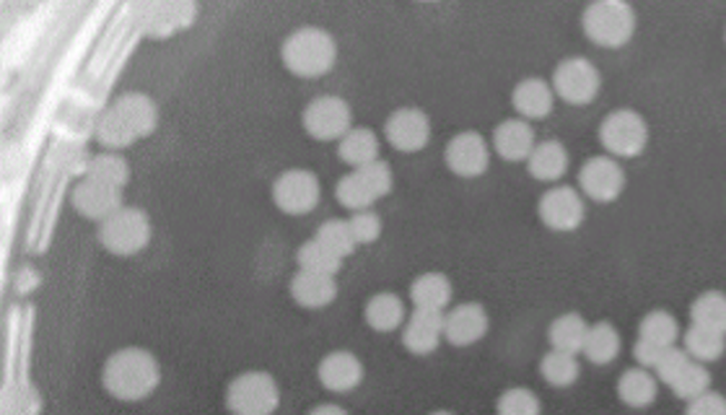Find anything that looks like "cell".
<instances>
[{
  "instance_id": "obj_1",
  "label": "cell",
  "mask_w": 726,
  "mask_h": 415,
  "mask_svg": "<svg viewBox=\"0 0 726 415\" xmlns=\"http://www.w3.org/2000/svg\"><path fill=\"white\" fill-rule=\"evenodd\" d=\"M159 125V107L151 97L130 91L117 97L97 122V140L109 148H128L148 138Z\"/></svg>"
},
{
  "instance_id": "obj_2",
  "label": "cell",
  "mask_w": 726,
  "mask_h": 415,
  "mask_svg": "<svg viewBox=\"0 0 726 415\" xmlns=\"http://www.w3.org/2000/svg\"><path fill=\"white\" fill-rule=\"evenodd\" d=\"M161 382V366L146 348H120L107 358L101 385L115 401L138 403L153 395Z\"/></svg>"
},
{
  "instance_id": "obj_3",
  "label": "cell",
  "mask_w": 726,
  "mask_h": 415,
  "mask_svg": "<svg viewBox=\"0 0 726 415\" xmlns=\"http://www.w3.org/2000/svg\"><path fill=\"white\" fill-rule=\"evenodd\" d=\"M280 60L294 76L319 78L332 70L335 60H338V45L325 29L304 27L286 37L284 47H280Z\"/></svg>"
},
{
  "instance_id": "obj_4",
  "label": "cell",
  "mask_w": 726,
  "mask_h": 415,
  "mask_svg": "<svg viewBox=\"0 0 726 415\" xmlns=\"http://www.w3.org/2000/svg\"><path fill=\"white\" fill-rule=\"evenodd\" d=\"M581 27L597 47L618 50L636 34V11L623 0H597L584 11Z\"/></svg>"
},
{
  "instance_id": "obj_5",
  "label": "cell",
  "mask_w": 726,
  "mask_h": 415,
  "mask_svg": "<svg viewBox=\"0 0 726 415\" xmlns=\"http://www.w3.org/2000/svg\"><path fill=\"white\" fill-rule=\"evenodd\" d=\"M97 239L109 255L132 257L138 255L140 249H146L148 241H151V221H148L143 210L122 206L117 214L109 216L107 221L99 224Z\"/></svg>"
},
{
  "instance_id": "obj_6",
  "label": "cell",
  "mask_w": 726,
  "mask_h": 415,
  "mask_svg": "<svg viewBox=\"0 0 726 415\" xmlns=\"http://www.w3.org/2000/svg\"><path fill=\"white\" fill-rule=\"evenodd\" d=\"M280 405L276 379L265 372H245L226 389V408L231 415H272Z\"/></svg>"
},
{
  "instance_id": "obj_7",
  "label": "cell",
  "mask_w": 726,
  "mask_h": 415,
  "mask_svg": "<svg viewBox=\"0 0 726 415\" xmlns=\"http://www.w3.org/2000/svg\"><path fill=\"white\" fill-rule=\"evenodd\" d=\"M599 140L613 159H634L649 144V125L636 109H615L605 117Z\"/></svg>"
},
{
  "instance_id": "obj_8",
  "label": "cell",
  "mask_w": 726,
  "mask_h": 415,
  "mask_svg": "<svg viewBox=\"0 0 726 415\" xmlns=\"http://www.w3.org/2000/svg\"><path fill=\"white\" fill-rule=\"evenodd\" d=\"M553 91L566 105L571 107H587L597 99L599 89H603V76L591 66L587 58H566L560 66L553 70Z\"/></svg>"
},
{
  "instance_id": "obj_9",
  "label": "cell",
  "mask_w": 726,
  "mask_h": 415,
  "mask_svg": "<svg viewBox=\"0 0 726 415\" xmlns=\"http://www.w3.org/2000/svg\"><path fill=\"white\" fill-rule=\"evenodd\" d=\"M304 130L309 132L315 140H338L350 130V122H354V115H350V107L346 99L340 97H317L311 99L307 109L301 115Z\"/></svg>"
},
{
  "instance_id": "obj_10",
  "label": "cell",
  "mask_w": 726,
  "mask_h": 415,
  "mask_svg": "<svg viewBox=\"0 0 726 415\" xmlns=\"http://www.w3.org/2000/svg\"><path fill=\"white\" fill-rule=\"evenodd\" d=\"M319 179L307 169H288L272 182V202L288 216H304L317 208Z\"/></svg>"
},
{
  "instance_id": "obj_11",
  "label": "cell",
  "mask_w": 726,
  "mask_h": 415,
  "mask_svg": "<svg viewBox=\"0 0 726 415\" xmlns=\"http://www.w3.org/2000/svg\"><path fill=\"white\" fill-rule=\"evenodd\" d=\"M579 185L595 202H613L626 190V171L613 156H591L579 171Z\"/></svg>"
},
{
  "instance_id": "obj_12",
  "label": "cell",
  "mask_w": 726,
  "mask_h": 415,
  "mask_svg": "<svg viewBox=\"0 0 726 415\" xmlns=\"http://www.w3.org/2000/svg\"><path fill=\"white\" fill-rule=\"evenodd\" d=\"M385 136L395 151L400 154L424 151L428 140H431V120H428L424 109L402 107L387 117Z\"/></svg>"
},
{
  "instance_id": "obj_13",
  "label": "cell",
  "mask_w": 726,
  "mask_h": 415,
  "mask_svg": "<svg viewBox=\"0 0 726 415\" xmlns=\"http://www.w3.org/2000/svg\"><path fill=\"white\" fill-rule=\"evenodd\" d=\"M444 161H447L449 171H455L457 177L475 179L488 171L490 148L480 132L465 130L449 140L447 151H444Z\"/></svg>"
},
{
  "instance_id": "obj_14",
  "label": "cell",
  "mask_w": 726,
  "mask_h": 415,
  "mask_svg": "<svg viewBox=\"0 0 726 415\" xmlns=\"http://www.w3.org/2000/svg\"><path fill=\"white\" fill-rule=\"evenodd\" d=\"M537 214H540L543 224L548 226L550 231H576L584 224V200L581 195L574 190V187H550L548 192L540 198V206H537Z\"/></svg>"
},
{
  "instance_id": "obj_15",
  "label": "cell",
  "mask_w": 726,
  "mask_h": 415,
  "mask_svg": "<svg viewBox=\"0 0 726 415\" xmlns=\"http://www.w3.org/2000/svg\"><path fill=\"white\" fill-rule=\"evenodd\" d=\"M70 202H73V208L83 218H91V221L101 224L122 208V190L83 177L81 182L76 185L73 195H70Z\"/></svg>"
},
{
  "instance_id": "obj_16",
  "label": "cell",
  "mask_w": 726,
  "mask_h": 415,
  "mask_svg": "<svg viewBox=\"0 0 726 415\" xmlns=\"http://www.w3.org/2000/svg\"><path fill=\"white\" fill-rule=\"evenodd\" d=\"M488 333V315L480 304H459L444 315V338L451 346L467 348L473 343L486 338Z\"/></svg>"
},
{
  "instance_id": "obj_17",
  "label": "cell",
  "mask_w": 726,
  "mask_h": 415,
  "mask_svg": "<svg viewBox=\"0 0 726 415\" xmlns=\"http://www.w3.org/2000/svg\"><path fill=\"white\" fill-rule=\"evenodd\" d=\"M444 338V312L416 309L412 317L405 323L402 346L416 356H428L439 348Z\"/></svg>"
},
{
  "instance_id": "obj_18",
  "label": "cell",
  "mask_w": 726,
  "mask_h": 415,
  "mask_svg": "<svg viewBox=\"0 0 726 415\" xmlns=\"http://www.w3.org/2000/svg\"><path fill=\"white\" fill-rule=\"evenodd\" d=\"M317 377L330 393H350V389L361 385L364 364L358 362V356L348 354V350H332V354H327L319 362Z\"/></svg>"
},
{
  "instance_id": "obj_19",
  "label": "cell",
  "mask_w": 726,
  "mask_h": 415,
  "mask_svg": "<svg viewBox=\"0 0 726 415\" xmlns=\"http://www.w3.org/2000/svg\"><path fill=\"white\" fill-rule=\"evenodd\" d=\"M511 105L517 109L521 120H543L553 112V105H556V91L548 81L543 78H525L514 86L511 91Z\"/></svg>"
},
{
  "instance_id": "obj_20",
  "label": "cell",
  "mask_w": 726,
  "mask_h": 415,
  "mask_svg": "<svg viewBox=\"0 0 726 415\" xmlns=\"http://www.w3.org/2000/svg\"><path fill=\"white\" fill-rule=\"evenodd\" d=\"M535 146L537 140L533 125L521 120V117L504 120L494 132V148L504 161H527Z\"/></svg>"
},
{
  "instance_id": "obj_21",
  "label": "cell",
  "mask_w": 726,
  "mask_h": 415,
  "mask_svg": "<svg viewBox=\"0 0 726 415\" xmlns=\"http://www.w3.org/2000/svg\"><path fill=\"white\" fill-rule=\"evenodd\" d=\"M291 296L304 309H322L327 304L335 302V296H338V284H335V276L299 270L291 280Z\"/></svg>"
},
{
  "instance_id": "obj_22",
  "label": "cell",
  "mask_w": 726,
  "mask_h": 415,
  "mask_svg": "<svg viewBox=\"0 0 726 415\" xmlns=\"http://www.w3.org/2000/svg\"><path fill=\"white\" fill-rule=\"evenodd\" d=\"M529 175L540 182H556L568 169V151L560 140H540L527 159Z\"/></svg>"
},
{
  "instance_id": "obj_23",
  "label": "cell",
  "mask_w": 726,
  "mask_h": 415,
  "mask_svg": "<svg viewBox=\"0 0 726 415\" xmlns=\"http://www.w3.org/2000/svg\"><path fill=\"white\" fill-rule=\"evenodd\" d=\"M410 299L416 304V309L444 312L451 302V280L444 273H424V276L412 280Z\"/></svg>"
},
{
  "instance_id": "obj_24",
  "label": "cell",
  "mask_w": 726,
  "mask_h": 415,
  "mask_svg": "<svg viewBox=\"0 0 726 415\" xmlns=\"http://www.w3.org/2000/svg\"><path fill=\"white\" fill-rule=\"evenodd\" d=\"M618 397L628 408H649L657 401V377L649 369H628L618 379Z\"/></svg>"
},
{
  "instance_id": "obj_25",
  "label": "cell",
  "mask_w": 726,
  "mask_h": 415,
  "mask_svg": "<svg viewBox=\"0 0 726 415\" xmlns=\"http://www.w3.org/2000/svg\"><path fill=\"white\" fill-rule=\"evenodd\" d=\"M338 156L350 167L361 169L366 164L377 161L379 140L369 128H350L338 144Z\"/></svg>"
},
{
  "instance_id": "obj_26",
  "label": "cell",
  "mask_w": 726,
  "mask_h": 415,
  "mask_svg": "<svg viewBox=\"0 0 726 415\" xmlns=\"http://www.w3.org/2000/svg\"><path fill=\"white\" fill-rule=\"evenodd\" d=\"M366 325L377 333H392L397 327L402 325L405 319V307L400 302V296L395 294H377L366 302L364 309Z\"/></svg>"
},
{
  "instance_id": "obj_27",
  "label": "cell",
  "mask_w": 726,
  "mask_h": 415,
  "mask_svg": "<svg viewBox=\"0 0 726 415\" xmlns=\"http://www.w3.org/2000/svg\"><path fill=\"white\" fill-rule=\"evenodd\" d=\"M587 333L589 325L584 323L579 315H564L558 319H553L548 338L553 350H560V354H581L584 343H587Z\"/></svg>"
},
{
  "instance_id": "obj_28",
  "label": "cell",
  "mask_w": 726,
  "mask_h": 415,
  "mask_svg": "<svg viewBox=\"0 0 726 415\" xmlns=\"http://www.w3.org/2000/svg\"><path fill=\"white\" fill-rule=\"evenodd\" d=\"M581 354L597 366L613 364L620 354V335H618V330H615L610 323L589 325L587 343H584Z\"/></svg>"
},
{
  "instance_id": "obj_29",
  "label": "cell",
  "mask_w": 726,
  "mask_h": 415,
  "mask_svg": "<svg viewBox=\"0 0 726 415\" xmlns=\"http://www.w3.org/2000/svg\"><path fill=\"white\" fill-rule=\"evenodd\" d=\"M685 350H688V356L693 358V362L714 364L724 356L726 335L706 330V327H700V325H690L688 330H685Z\"/></svg>"
},
{
  "instance_id": "obj_30",
  "label": "cell",
  "mask_w": 726,
  "mask_h": 415,
  "mask_svg": "<svg viewBox=\"0 0 726 415\" xmlns=\"http://www.w3.org/2000/svg\"><path fill=\"white\" fill-rule=\"evenodd\" d=\"M638 338L657 343L662 348H673L677 346V338H680V325H677V319L669 312L654 309L638 325Z\"/></svg>"
},
{
  "instance_id": "obj_31",
  "label": "cell",
  "mask_w": 726,
  "mask_h": 415,
  "mask_svg": "<svg viewBox=\"0 0 726 415\" xmlns=\"http://www.w3.org/2000/svg\"><path fill=\"white\" fill-rule=\"evenodd\" d=\"M690 325H700L706 330L726 335V296L719 292H706L693 302Z\"/></svg>"
},
{
  "instance_id": "obj_32",
  "label": "cell",
  "mask_w": 726,
  "mask_h": 415,
  "mask_svg": "<svg viewBox=\"0 0 726 415\" xmlns=\"http://www.w3.org/2000/svg\"><path fill=\"white\" fill-rule=\"evenodd\" d=\"M86 177L93 179V182H101V185H109V187H117V190H122L130 179V167H128V161L120 159V156L99 154V156H93V159L89 161V167H86Z\"/></svg>"
},
{
  "instance_id": "obj_33",
  "label": "cell",
  "mask_w": 726,
  "mask_h": 415,
  "mask_svg": "<svg viewBox=\"0 0 726 415\" xmlns=\"http://www.w3.org/2000/svg\"><path fill=\"white\" fill-rule=\"evenodd\" d=\"M299 268L309 270V273H322V276H338V270L342 268V260L335 253H330L322 241L311 239L304 241L299 249Z\"/></svg>"
},
{
  "instance_id": "obj_34",
  "label": "cell",
  "mask_w": 726,
  "mask_h": 415,
  "mask_svg": "<svg viewBox=\"0 0 726 415\" xmlns=\"http://www.w3.org/2000/svg\"><path fill=\"white\" fill-rule=\"evenodd\" d=\"M543 379L553 387H571L579 379V362L571 354H560V350H550L540 364Z\"/></svg>"
},
{
  "instance_id": "obj_35",
  "label": "cell",
  "mask_w": 726,
  "mask_h": 415,
  "mask_svg": "<svg viewBox=\"0 0 726 415\" xmlns=\"http://www.w3.org/2000/svg\"><path fill=\"white\" fill-rule=\"evenodd\" d=\"M317 241H322V245L330 249L340 257V260H346L348 255L356 253V237L354 231H350V224L348 221H340V218H332V221H325L319 226L317 231Z\"/></svg>"
},
{
  "instance_id": "obj_36",
  "label": "cell",
  "mask_w": 726,
  "mask_h": 415,
  "mask_svg": "<svg viewBox=\"0 0 726 415\" xmlns=\"http://www.w3.org/2000/svg\"><path fill=\"white\" fill-rule=\"evenodd\" d=\"M712 389V374H708L706 364L690 362L688 369L683 372V377L673 385V393L680 397V401H696V397L706 395Z\"/></svg>"
},
{
  "instance_id": "obj_37",
  "label": "cell",
  "mask_w": 726,
  "mask_h": 415,
  "mask_svg": "<svg viewBox=\"0 0 726 415\" xmlns=\"http://www.w3.org/2000/svg\"><path fill=\"white\" fill-rule=\"evenodd\" d=\"M498 415H540L543 405L537 401V395L527 387H511L498 397L496 405Z\"/></svg>"
},
{
  "instance_id": "obj_38",
  "label": "cell",
  "mask_w": 726,
  "mask_h": 415,
  "mask_svg": "<svg viewBox=\"0 0 726 415\" xmlns=\"http://www.w3.org/2000/svg\"><path fill=\"white\" fill-rule=\"evenodd\" d=\"M335 195H338L340 206L354 210V214H358V210H369L374 206V198L369 195V190L364 187L361 177H358L356 169L348 171L346 177H340L338 190H335Z\"/></svg>"
},
{
  "instance_id": "obj_39",
  "label": "cell",
  "mask_w": 726,
  "mask_h": 415,
  "mask_svg": "<svg viewBox=\"0 0 726 415\" xmlns=\"http://www.w3.org/2000/svg\"><path fill=\"white\" fill-rule=\"evenodd\" d=\"M356 171H358V177H361L366 190H369L374 202L381 200L385 195H389V190H392V169H389L387 161L377 159V161L366 164V167L356 169Z\"/></svg>"
},
{
  "instance_id": "obj_40",
  "label": "cell",
  "mask_w": 726,
  "mask_h": 415,
  "mask_svg": "<svg viewBox=\"0 0 726 415\" xmlns=\"http://www.w3.org/2000/svg\"><path fill=\"white\" fill-rule=\"evenodd\" d=\"M690 362H693V358L688 356V350H685V348H680V346L667 348L665 356L659 358L657 369H654V377H657V382H665V385L673 387L675 382L683 377V372L688 369Z\"/></svg>"
},
{
  "instance_id": "obj_41",
  "label": "cell",
  "mask_w": 726,
  "mask_h": 415,
  "mask_svg": "<svg viewBox=\"0 0 726 415\" xmlns=\"http://www.w3.org/2000/svg\"><path fill=\"white\" fill-rule=\"evenodd\" d=\"M350 231H354L356 245H371L381 234V218L374 210H358L350 216Z\"/></svg>"
},
{
  "instance_id": "obj_42",
  "label": "cell",
  "mask_w": 726,
  "mask_h": 415,
  "mask_svg": "<svg viewBox=\"0 0 726 415\" xmlns=\"http://www.w3.org/2000/svg\"><path fill=\"white\" fill-rule=\"evenodd\" d=\"M685 415H726V397H722L714 389H708L706 395L696 397L688 403V413Z\"/></svg>"
},
{
  "instance_id": "obj_43",
  "label": "cell",
  "mask_w": 726,
  "mask_h": 415,
  "mask_svg": "<svg viewBox=\"0 0 726 415\" xmlns=\"http://www.w3.org/2000/svg\"><path fill=\"white\" fill-rule=\"evenodd\" d=\"M665 350L667 348L657 346V343H649V340L638 338L636 346H634V356H636V362H638V366H642V369L654 372V369H657L659 358L665 356Z\"/></svg>"
},
{
  "instance_id": "obj_44",
  "label": "cell",
  "mask_w": 726,
  "mask_h": 415,
  "mask_svg": "<svg viewBox=\"0 0 726 415\" xmlns=\"http://www.w3.org/2000/svg\"><path fill=\"white\" fill-rule=\"evenodd\" d=\"M309 415H348V413L346 408H340V405L327 403V405H317L315 411H309Z\"/></svg>"
},
{
  "instance_id": "obj_45",
  "label": "cell",
  "mask_w": 726,
  "mask_h": 415,
  "mask_svg": "<svg viewBox=\"0 0 726 415\" xmlns=\"http://www.w3.org/2000/svg\"><path fill=\"white\" fill-rule=\"evenodd\" d=\"M431 415H455V413H449V411H436V413H431Z\"/></svg>"
}]
</instances>
